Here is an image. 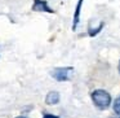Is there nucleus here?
Segmentation results:
<instances>
[{
	"instance_id": "obj_7",
	"label": "nucleus",
	"mask_w": 120,
	"mask_h": 118,
	"mask_svg": "<svg viewBox=\"0 0 120 118\" xmlns=\"http://www.w3.org/2000/svg\"><path fill=\"white\" fill-rule=\"evenodd\" d=\"M102 27H103V24H101L98 27H94V29L89 30V37H96V35H97V34H98V33L102 30Z\"/></svg>"
},
{
	"instance_id": "obj_3",
	"label": "nucleus",
	"mask_w": 120,
	"mask_h": 118,
	"mask_svg": "<svg viewBox=\"0 0 120 118\" xmlns=\"http://www.w3.org/2000/svg\"><path fill=\"white\" fill-rule=\"evenodd\" d=\"M32 11L34 12H44V13H54V11L50 8L49 4L45 0H34Z\"/></svg>"
},
{
	"instance_id": "obj_9",
	"label": "nucleus",
	"mask_w": 120,
	"mask_h": 118,
	"mask_svg": "<svg viewBox=\"0 0 120 118\" xmlns=\"http://www.w3.org/2000/svg\"><path fill=\"white\" fill-rule=\"evenodd\" d=\"M117 69H119V73H120V61H119V66H117Z\"/></svg>"
},
{
	"instance_id": "obj_8",
	"label": "nucleus",
	"mask_w": 120,
	"mask_h": 118,
	"mask_svg": "<svg viewBox=\"0 0 120 118\" xmlns=\"http://www.w3.org/2000/svg\"><path fill=\"white\" fill-rule=\"evenodd\" d=\"M43 118H60L58 115H54V114H44Z\"/></svg>"
},
{
	"instance_id": "obj_1",
	"label": "nucleus",
	"mask_w": 120,
	"mask_h": 118,
	"mask_svg": "<svg viewBox=\"0 0 120 118\" xmlns=\"http://www.w3.org/2000/svg\"><path fill=\"white\" fill-rule=\"evenodd\" d=\"M90 97L94 106L99 110H106L111 105V95L105 90H94Z\"/></svg>"
},
{
	"instance_id": "obj_2",
	"label": "nucleus",
	"mask_w": 120,
	"mask_h": 118,
	"mask_svg": "<svg viewBox=\"0 0 120 118\" xmlns=\"http://www.w3.org/2000/svg\"><path fill=\"white\" fill-rule=\"evenodd\" d=\"M74 73L72 66H65V68H54L50 71V75L57 82H66L71 79V74Z\"/></svg>"
},
{
	"instance_id": "obj_6",
	"label": "nucleus",
	"mask_w": 120,
	"mask_h": 118,
	"mask_svg": "<svg viewBox=\"0 0 120 118\" xmlns=\"http://www.w3.org/2000/svg\"><path fill=\"white\" fill-rule=\"evenodd\" d=\"M112 108H114L115 114L120 115V96H117L116 99H115V101H114V105H112Z\"/></svg>"
},
{
	"instance_id": "obj_10",
	"label": "nucleus",
	"mask_w": 120,
	"mask_h": 118,
	"mask_svg": "<svg viewBox=\"0 0 120 118\" xmlns=\"http://www.w3.org/2000/svg\"><path fill=\"white\" fill-rule=\"evenodd\" d=\"M16 118H27V117H22V115H21V117H16Z\"/></svg>"
},
{
	"instance_id": "obj_5",
	"label": "nucleus",
	"mask_w": 120,
	"mask_h": 118,
	"mask_svg": "<svg viewBox=\"0 0 120 118\" xmlns=\"http://www.w3.org/2000/svg\"><path fill=\"white\" fill-rule=\"evenodd\" d=\"M83 1L84 0H79L75 8V13H74V20H72V30H76L78 24L80 21V12H81V7H83Z\"/></svg>"
},
{
	"instance_id": "obj_4",
	"label": "nucleus",
	"mask_w": 120,
	"mask_h": 118,
	"mask_svg": "<svg viewBox=\"0 0 120 118\" xmlns=\"http://www.w3.org/2000/svg\"><path fill=\"white\" fill-rule=\"evenodd\" d=\"M60 94H58L57 91H50L47 94V96H45V102H47L48 105H56L60 102Z\"/></svg>"
}]
</instances>
